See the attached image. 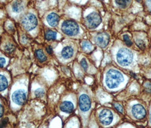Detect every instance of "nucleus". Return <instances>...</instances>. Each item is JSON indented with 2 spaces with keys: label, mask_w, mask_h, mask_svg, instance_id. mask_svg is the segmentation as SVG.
I'll use <instances>...</instances> for the list:
<instances>
[{
  "label": "nucleus",
  "mask_w": 151,
  "mask_h": 128,
  "mask_svg": "<svg viewBox=\"0 0 151 128\" xmlns=\"http://www.w3.org/2000/svg\"><path fill=\"white\" fill-rule=\"evenodd\" d=\"M124 80V76L119 71L111 69L106 74L105 83L107 88L113 90L119 87Z\"/></svg>",
  "instance_id": "f257e3e1"
},
{
  "label": "nucleus",
  "mask_w": 151,
  "mask_h": 128,
  "mask_svg": "<svg viewBox=\"0 0 151 128\" xmlns=\"http://www.w3.org/2000/svg\"><path fill=\"white\" fill-rule=\"evenodd\" d=\"M133 54L126 48H122L116 54V60L118 63L122 66H129L133 60Z\"/></svg>",
  "instance_id": "f03ea898"
},
{
  "label": "nucleus",
  "mask_w": 151,
  "mask_h": 128,
  "mask_svg": "<svg viewBox=\"0 0 151 128\" xmlns=\"http://www.w3.org/2000/svg\"><path fill=\"white\" fill-rule=\"evenodd\" d=\"M62 31L69 36L76 35L79 32V26L77 23L71 20L64 21L61 25Z\"/></svg>",
  "instance_id": "7ed1b4c3"
},
{
  "label": "nucleus",
  "mask_w": 151,
  "mask_h": 128,
  "mask_svg": "<svg viewBox=\"0 0 151 128\" xmlns=\"http://www.w3.org/2000/svg\"><path fill=\"white\" fill-rule=\"evenodd\" d=\"M98 119L101 124L104 126H108L113 121V113L109 109H104L99 113Z\"/></svg>",
  "instance_id": "20e7f679"
},
{
  "label": "nucleus",
  "mask_w": 151,
  "mask_h": 128,
  "mask_svg": "<svg viewBox=\"0 0 151 128\" xmlns=\"http://www.w3.org/2000/svg\"><path fill=\"white\" fill-rule=\"evenodd\" d=\"M22 23L26 30L31 31L37 27L38 25V20L34 14L29 13L23 18Z\"/></svg>",
  "instance_id": "39448f33"
},
{
  "label": "nucleus",
  "mask_w": 151,
  "mask_h": 128,
  "mask_svg": "<svg viewBox=\"0 0 151 128\" xmlns=\"http://www.w3.org/2000/svg\"><path fill=\"white\" fill-rule=\"evenodd\" d=\"M86 22L90 29L97 27L102 22V18L99 14L96 12L91 13L86 17Z\"/></svg>",
  "instance_id": "423d86ee"
},
{
  "label": "nucleus",
  "mask_w": 151,
  "mask_h": 128,
  "mask_svg": "<svg viewBox=\"0 0 151 128\" xmlns=\"http://www.w3.org/2000/svg\"><path fill=\"white\" fill-rule=\"evenodd\" d=\"M79 106L81 111L86 112L91 108V98L86 94H82L79 98Z\"/></svg>",
  "instance_id": "0eeeda50"
},
{
  "label": "nucleus",
  "mask_w": 151,
  "mask_h": 128,
  "mask_svg": "<svg viewBox=\"0 0 151 128\" xmlns=\"http://www.w3.org/2000/svg\"><path fill=\"white\" fill-rule=\"evenodd\" d=\"M131 112L133 116L137 120H142L145 117L146 111L141 104H135L132 107Z\"/></svg>",
  "instance_id": "6e6552de"
},
{
  "label": "nucleus",
  "mask_w": 151,
  "mask_h": 128,
  "mask_svg": "<svg viewBox=\"0 0 151 128\" xmlns=\"http://www.w3.org/2000/svg\"><path fill=\"white\" fill-rule=\"evenodd\" d=\"M12 100L16 104L22 106L23 105L26 100V94L23 90L15 91L12 95Z\"/></svg>",
  "instance_id": "1a4fd4ad"
},
{
  "label": "nucleus",
  "mask_w": 151,
  "mask_h": 128,
  "mask_svg": "<svg viewBox=\"0 0 151 128\" xmlns=\"http://www.w3.org/2000/svg\"><path fill=\"white\" fill-rule=\"evenodd\" d=\"M96 44L101 47H105L110 41L109 35L106 33H99L95 38Z\"/></svg>",
  "instance_id": "9d476101"
},
{
  "label": "nucleus",
  "mask_w": 151,
  "mask_h": 128,
  "mask_svg": "<svg viewBox=\"0 0 151 128\" xmlns=\"http://www.w3.org/2000/svg\"><path fill=\"white\" fill-rule=\"evenodd\" d=\"M61 111L65 113H72L74 110V106L72 103L70 101H64L61 103L60 106Z\"/></svg>",
  "instance_id": "9b49d317"
},
{
  "label": "nucleus",
  "mask_w": 151,
  "mask_h": 128,
  "mask_svg": "<svg viewBox=\"0 0 151 128\" xmlns=\"http://www.w3.org/2000/svg\"><path fill=\"white\" fill-rule=\"evenodd\" d=\"M47 21L51 26L55 27L58 25V23L59 22V16L55 13H52L48 15L47 17Z\"/></svg>",
  "instance_id": "f8f14e48"
},
{
  "label": "nucleus",
  "mask_w": 151,
  "mask_h": 128,
  "mask_svg": "<svg viewBox=\"0 0 151 128\" xmlns=\"http://www.w3.org/2000/svg\"><path fill=\"white\" fill-rule=\"evenodd\" d=\"M73 53L74 51L73 48L70 46H67L63 49L61 51V55L65 59H69L72 57Z\"/></svg>",
  "instance_id": "ddd939ff"
},
{
  "label": "nucleus",
  "mask_w": 151,
  "mask_h": 128,
  "mask_svg": "<svg viewBox=\"0 0 151 128\" xmlns=\"http://www.w3.org/2000/svg\"><path fill=\"white\" fill-rule=\"evenodd\" d=\"M23 9L24 5L21 0H16L12 5L13 11L15 13H19L22 11Z\"/></svg>",
  "instance_id": "4468645a"
},
{
  "label": "nucleus",
  "mask_w": 151,
  "mask_h": 128,
  "mask_svg": "<svg viewBox=\"0 0 151 128\" xmlns=\"http://www.w3.org/2000/svg\"><path fill=\"white\" fill-rule=\"evenodd\" d=\"M8 85L7 79L4 76L0 75V91L5 90Z\"/></svg>",
  "instance_id": "2eb2a0df"
},
{
  "label": "nucleus",
  "mask_w": 151,
  "mask_h": 128,
  "mask_svg": "<svg viewBox=\"0 0 151 128\" xmlns=\"http://www.w3.org/2000/svg\"><path fill=\"white\" fill-rule=\"evenodd\" d=\"M57 37V33L52 30H47L45 33V38L48 40H55Z\"/></svg>",
  "instance_id": "dca6fc26"
},
{
  "label": "nucleus",
  "mask_w": 151,
  "mask_h": 128,
  "mask_svg": "<svg viewBox=\"0 0 151 128\" xmlns=\"http://www.w3.org/2000/svg\"><path fill=\"white\" fill-rule=\"evenodd\" d=\"M36 56L38 60L40 62H43L47 60V56L42 51V50H38L36 51Z\"/></svg>",
  "instance_id": "f3484780"
},
{
  "label": "nucleus",
  "mask_w": 151,
  "mask_h": 128,
  "mask_svg": "<svg viewBox=\"0 0 151 128\" xmlns=\"http://www.w3.org/2000/svg\"><path fill=\"white\" fill-rule=\"evenodd\" d=\"M116 4L122 8L127 7L131 2V0H115Z\"/></svg>",
  "instance_id": "a211bd4d"
},
{
  "label": "nucleus",
  "mask_w": 151,
  "mask_h": 128,
  "mask_svg": "<svg viewBox=\"0 0 151 128\" xmlns=\"http://www.w3.org/2000/svg\"><path fill=\"white\" fill-rule=\"evenodd\" d=\"M82 48L84 51H91L92 50L93 46L91 44L90 42L85 40L82 43Z\"/></svg>",
  "instance_id": "6ab92c4d"
},
{
  "label": "nucleus",
  "mask_w": 151,
  "mask_h": 128,
  "mask_svg": "<svg viewBox=\"0 0 151 128\" xmlns=\"http://www.w3.org/2000/svg\"><path fill=\"white\" fill-rule=\"evenodd\" d=\"M15 46L11 43H8L5 46V51L9 53L13 52L15 50Z\"/></svg>",
  "instance_id": "aec40b11"
},
{
  "label": "nucleus",
  "mask_w": 151,
  "mask_h": 128,
  "mask_svg": "<svg viewBox=\"0 0 151 128\" xmlns=\"http://www.w3.org/2000/svg\"><path fill=\"white\" fill-rule=\"evenodd\" d=\"M45 94V90L41 88L37 90L35 92V95L37 98H41L43 97Z\"/></svg>",
  "instance_id": "412c9836"
},
{
  "label": "nucleus",
  "mask_w": 151,
  "mask_h": 128,
  "mask_svg": "<svg viewBox=\"0 0 151 128\" xmlns=\"http://www.w3.org/2000/svg\"><path fill=\"white\" fill-rule=\"evenodd\" d=\"M123 40H124L125 43L129 47L132 45V42L131 40L130 39V38L129 37V35H124L123 36Z\"/></svg>",
  "instance_id": "4be33fe9"
},
{
  "label": "nucleus",
  "mask_w": 151,
  "mask_h": 128,
  "mask_svg": "<svg viewBox=\"0 0 151 128\" xmlns=\"http://www.w3.org/2000/svg\"><path fill=\"white\" fill-rule=\"evenodd\" d=\"M8 122H9V119L8 117L3 119L0 122V128H4L6 127Z\"/></svg>",
  "instance_id": "5701e85b"
},
{
  "label": "nucleus",
  "mask_w": 151,
  "mask_h": 128,
  "mask_svg": "<svg viewBox=\"0 0 151 128\" xmlns=\"http://www.w3.org/2000/svg\"><path fill=\"white\" fill-rule=\"evenodd\" d=\"M136 43L137 46L142 49V50H144L145 47V43L143 42V40H141V39H137L136 41Z\"/></svg>",
  "instance_id": "b1692460"
},
{
  "label": "nucleus",
  "mask_w": 151,
  "mask_h": 128,
  "mask_svg": "<svg viewBox=\"0 0 151 128\" xmlns=\"http://www.w3.org/2000/svg\"><path fill=\"white\" fill-rule=\"evenodd\" d=\"M114 108L119 112L121 113H123V108L122 107V106H121V104H118V103H115L114 104Z\"/></svg>",
  "instance_id": "393cba45"
},
{
  "label": "nucleus",
  "mask_w": 151,
  "mask_h": 128,
  "mask_svg": "<svg viewBox=\"0 0 151 128\" xmlns=\"http://www.w3.org/2000/svg\"><path fill=\"white\" fill-rule=\"evenodd\" d=\"M81 64L83 68L85 71L88 69V64H87L86 61V60H85V59H83L81 61Z\"/></svg>",
  "instance_id": "a878e982"
},
{
  "label": "nucleus",
  "mask_w": 151,
  "mask_h": 128,
  "mask_svg": "<svg viewBox=\"0 0 151 128\" xmlns=\"http://www.w3.org/2000/svg\"><path fill=\"white\" fill-rule=\"evenodd\" d=\"M145 88L147 92H151V83L148 82L145 84Z\"/></svg>",
  "instance_id": "bb28decb"
},
{
  "label": "nucleus",
  "mask_w": 151,
  "mask_h": 128,
  "mask_svg": "<svg viewBox=\"0 0 151 128\" xmlns=\"http://www.w3.org/2000/svg\"><path fill=\"white\" fill-rule=\"evenodd\" d=\"M6 63V60L5 58L0 57V68L3 67Z\"/></svg>",
  "instance_id": "cd10ccee"
},
{
  "label": "nucleus",
  "mask_w": 151,
  "mask_h": 128,
  "mask_svg": "<svg viewBox=\"0 0 151 128\" xmlns=\"http://www.w3.org/2000/svg\"><path fill=\"white\" fill-rule=\"evenodd\" d=\"M46 51L47 52L48 54H52V53H53V50H52V47L50 46H49L48 47H47L46 48Z\"/></svg>",
  "instance_id": "c85d7f7f"
},
{
  "label": "nucleus",
  "mask_w": 151,
  "mask_h": 128,
  "mask_svg": "<svg viewBox=\"0 0 151 128\" xmlns=\"http://www.w3.org/2000/svg\"><path fill=\"white\" fill-rule=\"evenodd\" d=\"M4 114V108L0 104V118Z\"/></svg>",
  "instance_id": "c756f323"
},
{
  "label": "nucleus",
  "mask_w": 151,
  "mask_h": 128,
  "mask_svg": "<svg viewBox=\"0 0 151 128\" xmlns=\"http://www.w3.org/2000/svg\"><path fill=\"white\" fill-rule=\"evenodd\" d=\"M147 5L151 12V0H147Z\"/></svg>",
  "instance_id": "7c9ffc66"
},
{
  "label": "nucleus",
  "mask_w": 151,
  "mask_h": 128,
  "mask_svg": "<svg viewBox=\"0 0 151 128\" xmlns=\"http://www.w3.org/2000/svg\"><path fill=\"white\" fill-rule=\"evenodd\" d=\"M150 122L151 123V113H150Z\"/></svg>",
  "instance_id": "2f4dec72"
},
{
  "label": "nucleus",
  "mask_w": 151,
  "mask_h": 128,
  "mask_svg": "<svg viewBox=\"0 0 151 128\" xmlns=\"http://www.w3.org/2000/svg\"><path fill=\"white\" fill-rule=\"evenodd\" d=\"M102 1H103V0H102Z\"/></svg>",
  "instance_id": "473e14b6"
}]
</instances>
